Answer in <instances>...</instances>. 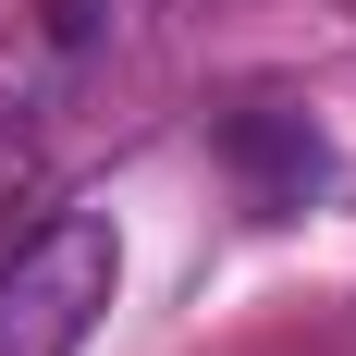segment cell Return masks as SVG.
<instances>
[{"label":"cell","mask_w":356,"mask_h":356,"mask_svg":"<svg viewBox=\"0 0 356 356\" xmlns=\"http://www.w3.org/2000/svg\"><path fill=\"white\" fill-rule=\"evenodd\" d=\"M221 147L258 172V197H270V209H307V184H320V136H307V123H283V111H246Z\"/></svg>","instance_id":"2"},{"label":"cell","mask_w":356,"mask_h":356,"mask_svg":"<svg viewBox=\"0 0 356 356\" xmlns=\"http://www.w3.org/2000/svg\"><path fill=\"white\" fill-rule=\"evenodd\" d=\"M123 283V234L99 209H62L13 270H0V356H74Z\"/></svg>","instance_id":"1"}]
</instances>
